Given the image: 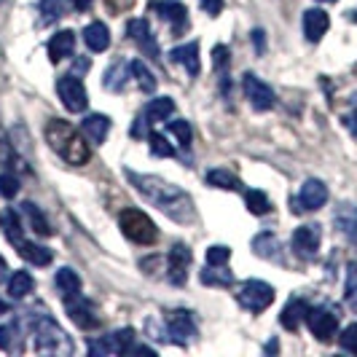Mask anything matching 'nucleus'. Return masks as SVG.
Instances as JSON below:
<instances>
[{
    "label": "nucleus",
    "mask_w": 357,
    "mask_h": 357,
    "mask_svg": "<svg viewBox=\"0 0 357 357\" xmlns=\"http://www.w3.org/2000/svg\"><path fill=\"white\" fill-rule=\"evenodd\" d=\"M207 183L215 188H223V191H242V180L236 178L229 169H210L207 172Z\"/></svg>",
    "instance_id": "nucleus-30"
},
{
    "label": "nucleus",
    "mask_w": 357,
    "mask_h": 357,
    "mask_svg": "<svg viewBox=\"0 0 357 357\" xmlns=\"http://www.w3.org/2000/svg\"><path fill=\"white\" fill-rule=\"evenodd\" d=\"M252 46H258V54H264L266 43H264V30H252Z\"/></svg>",
    "instance_id": "nucleus-46"
},
{
    "label": "nucleus",
    "mask_w": 357,
    "mask_h": 357,
    "mask_svg": "<svg viewBox=\"0 0 357 357\" xmlns=\"http://www.w3.org/2000/svg\"><path fill=\"white\" fill-rule=\"evenodd\" d=\"M6 274H8V266H6V261H3V258H0V282H3V280H6Z\"/></svg>",
    "instance_id": "nucleus-51"
},
{
    "label": "nucleus",
    "mask_w": 357,
    "mask_h": 357,
    "mask_svg": "<svg viewBox=\"0 0 357 357\" xmlns=\"http://www.w3.org/2000/svg\"><path fill=\"white\" fill-rule=\"evenodd\" d=\"M126 36L132 38L140 46V52L148 54L151 59H159V43H156L153 30H151V24L145 19H129L126 22Z\"/></svg>",
    "instance_id": "nucleus-12"
},
{
    "label": "nucleus",
    "mask_w": 357,
    "mask_h": 357,
    "mask_svg": "<svg viewBox=\"0 0 357 357\" xmlns=\"http://www.w3.org/2000/svg\"><path fill=\"white\" fill-rule=\"evenodd\" d=\"M46 143L59 159L73 164V167H84L91 156L89 145L84 143V137L68 121H59V119H52L46 124Z\"/></svg>",
    "instance_id": "nucleus-2"
},
{
    "label": "nucleus",
    "mask_w": 357,
    "mask_h": 357,
    "mask_svg": "<svg viewBox=\"0 0 357 357\" xmlns=\"http://www.w3.org/2000/svg\"><path fill=\"white\" fill-rule=\"evenodd\" d=\"M73 49H75V33L73 30H62L49 40V59L52 62H62L73 56Z\"/></svg>",
    "instance_id": "nucleus-20"
},
{
    "label": "nucleus",
    "mask_w": 357,
    "mask_h": 357,
    "mask_svg": "<svg viewBox=\"0 0 357 357\" xmlns=\"http://www.w3.org/2000/svg\"><path fill=\"white\" fill-rule=\"evenodd\" d=\"M167 331L169 336L178 341V344H188V341L197 336V325L188 309H172L167 312Z\"/></svg>",
    "instance_id": "nucleus-11"
},
{
    "label": "nucleus",
    "mask_w": 357,
    "mask_h": 357,
    "mask_svg": "<svg viewBox=\"0 0 357 357\" xmlns=\"http://www.w3.org/2000/svg\"><path fill=\"white\" fill-rule=\"evenodd\" d=\"M169 132L178 137V143L183 145V148H191V124H188V121H183V119L169 121Z\"/></svg>",
    "instance_id": "nucleus-41"
},
{
    "label": "nucleus",
    "mask_w": 357,
    "mask_h": 357,
    "mask_svg": "<svg viewBox=\"0 0 357 357\" xmlns=\"http://www.w3.org/2000/svg\"><path fill=\"white\" fill-rule=\"evenodd\" d=\"M126 352H132V355H148V357L156 355V349H153V347H129Z\"/></svg>",
    "instance_id": "nucleus-47"
},
{
    "label": "nucleus",
    "mask_w": 357,
    "mask_h": 357,
    "mask_svg": "<svg viewBox=\"0 0 357 357\" xmlns=\"http://www.w3.org/2000/svg\"><path fill=\"white\" fill-rule=\"evenodd\" d=\"M242 89H245V97L250 100V105L255 107V110H268V107L274 105V91L268 89L258 75L245 73V78H242Z\"/></svg>",
    "instance_id": "nucleus-15"
},
{
    "label": "nucleus",
    "mask_w": 357,
    "mask_h": 357,
    "mask_svg": "<svg viewBox=\"0 0 357 357\" xmlns=\"http://www.w3.org/2000/svg\"><path fill=\"white\" fill-rule=\"evenodd\" d=\"M148 140H151V151H153L156 156H164V159H167V156H175V148L167 143V137H164V135L153 132Z\"/></svg>",
    "instance_id": "nucleus-42"
},
{
    "label": "nucleus",
    "mask_w": 357,
    "mask_h": 357,
    "mask_svg": "<svg viewBox=\"0 0 357 357\" xmlns=\"http://www.w3.org/2000/svg\"><path fill=\"white\" fill-rule=\"evenodd\" d=\"M175 113V102L169 100V97H156V100H151L148 107H145V124H159V121H167L169 116Z\"/></svg>",
    "instance_id": "nucleus-24"
},
{
    "label": "nucleus",
    "mask_w": 357,
    "mask_h": 357,
    "mask_svg": "<svg viewBox=\"0 0 357 357\" xmlns=\"http://www.w3.org/2000/svg\"><path fill=\"white\" fill-rule=\"evenodd\" d=\"M191 261H194V252L188 250L183 242L172 245V250L167 255V280H169L172 285H183L185 277H188Z\"/></svg>",
    "instance_id": "nucleus-10"
},
{
    "label": "nucleus",
    "mask_w": 357,
    "mask_h": 357,
    "mask_svg": "<svg viewBox=\"0 0 357 357\" xmlns=\"http://www.w3.org/2000/svg\"><path fill=\"white\" fill-rule=\"evenodd\" d=\"M81 129H84V137L89 140L91 145H102L110 132V119L102 116V113H89L84 121H81Z\"/></svg>",
    "instance_id": "nucleus-19"
},
{
    "label": "nucleus",
    "mask_w": 357,
    "mask_h": 357,
    "mask_svg": "<svg viewBox=\"0 0 357 357\" xmlns=\"http://www.w3.org/2000/svg\"><path fill=\"white\" fill-rule=\"evenodd\" d=\"M119 226L126 239H132L135 245H153L159 239L156 223L143 213V210H124L119 215Z\"/></svg>",
    "instance_id": "nucleus-4"
},
{
    "label": "nucleus",
    "mask_w": 357,
    "mask_h": 357,
    "mask_svg": "<svg viewBox=\"0 0 357 357\" xmlns=\"http://www.w3.org/2000/svg\"><path fill=\"white\" fill-rule=\"evenodd\" d=\"M245 204L252 215H268L271 213V202L264 191H245Z\"/></svg>",
    "instance_id": "nucleus-37"
},
{
    "label": "nucleus",
    "mask_w": 357,
    "mask_h": 357,
    "mask_svg": "<svg viewBox=\"0 0 357 357\" xmlns=\"http://www.w3.org/2000/svg\"><path fill=\"white\" fill-rule=\"evenodd\" d=\"M229 258H231V250H229L226 245H213V248H207V264H210V266H226Z\"/></svg>",
    "instance_id": "nucleus-40"
},
{
    "label": "nucleus",
    "mask_w": 357,
    "mask_h": 357,
    "mask_svg": "<svg viewBox=\"0 0 357 357\" xmlns=\"http://www.w3.org/2000/svg\"><path fill=\"white\" fill-rule=\"evenodd\" d=\"M38 14H40V24H54L56 19L65 17V6L62 0H38Z\"/></svg>",
    "instance_id": "nucleus-33"
},
{
    "label": "nucleus",
    "mask_w": 357,
    "mask_h": 357,
    "mask_svg": "<svg viewBox=\"0 0 357 357\" xmlns=\"http://www.w3.org/2000/svg\"><path fill=\"white\" fill-rule=\"evenodd\" d=\"M70 3L75 11H86V8H91V0H70Z\"/></svg>",
    "instance_id": "nucleus-49"
},
{
    "label": "nucleus",
    "mask_w": 357,
    "mask_h": 357,
    "mask_svg": "<svg viewBox=\"0 0 357 357\" xmlns=\"http://www.w3.org/2000/svg\"><path fill=\"white\" fill-rule=\"evenodd\" d=\"M320 242H322V231L320 226H314V223H306V226L296 229V234H293V250L298 252L301 258H306V261H312L317 255Z\"/></svg>",
    "instance_id": "nucleus-13"
},
{
    "label": "nucleus",
    "mask_w": 357,
    "mask_h": 357,
    "mask_svg": "<svg viewBox=\"0 0 357 357\" xmlns=\"http://www.w3.org/2000/svg\"><path fill=\"white\" fill-rule=\"evenodd\" d=\"M277 349H280V344H277V341H271V344L266 347V352H277Z\"/></svg>",
    "instance_id": "nucleus-52"
},
{
    "label": "nucleus",
    "mask_w": 357,
    "mask_h": 357,
    "mask_svg": "<svg viewBox=\"0 0 357 357\" xmlns=\"http://www.w3.org/2000/svg\"><path fill=\"white\" fill-rule=\"evenodd\" d=\"M153 11H159L161 19H167L175 30H183L185 22H188V11L180 3H153Z\"/></svg>",
    "instance_id": "nucleus-27"
},
{
    "label": "nucleus",
    "mask_w": 357,
    "mask_h": 357,
    "mask_svg": "<svg viewBox=\"0 0 357 357\" xmlns=\"http://www.w3.org/2000/svg\"><path fill=\"white\" fill-rule=\"evenodd\" d=\"M328 27H331V17L322 8H309V11H304V36L309 43L322 40V36L328 33Z\"/></svg>",
    "instance_id": "nucleus-17"
},
{
    "label": "nucleus",
    "mask_w": 357,
    "mask_h": 357,
    "mask_svg": "<svg viewBox=\"0 0 357 357\" xmlns=\"http://www.w3.org/2000/svg\"><path fill=\"white\" fill-rule=\"evenodd\" d=\"M306 325L312 331V336H317L320 341H331L339 331V317L325 309V306H317V309H309L306 314Z\"/></svg>",
    "instance_id": "nucleus-9"
},
{
    "label": "nucleus",
    "mask_w": 357,
    "mask_h": 357,
    "mask_svg": "<svg viewBox=\"0 0 357 357\" xmlns=\"http://www.w3.org/2000/svg\"><path fill=\"white\" fill-rule=\"evenodd\" d=\"M169 59L172 62H178L183 70L188 73L191 78H197L199 70H202V62H199V43L197 40H191V43H183L178 49H172L169 52Z\"/></svg>",
    "instance_id": "nucleus-16"
},
{
    "label": "nucleus",
    "mask_w": 357,
    "mask_h": 357,
    "mask_svg": "<svg viewBox=\"0 0 357 357\" xmlns=\"http://www.w3.org/2000/svg\"><path fill=\"white\" fill-rule=\"evenodd\" d=\"M33 336H36V349L43 355H73L70 336L46 312L40 317L38 314L33 317Z\"/></svg>",
    "instance_id": "nucleus-3"
},
{
    "label": "nucleus",
    "mask_w": 357,
    "mask_h": 357,
    "mask_svg": "<svg viewBox=\"0 0 357 357\" xmlns=\"http://www.w3.org/2000/svg\"><path fill=\"white\" fill-rule=\"evenodd\" d=\"M0 314H8V304L6 301H0Z\"/></svg>",
    "instance_id": "nucleus-53"
},
{
    "label": "nucleus",
    "mask_w": 357,
    "mask_h": 357,
    "mask_svg": "<svg viewBox=\"0 0 357 357\" xmlns=\"http://www.w3.org/2000/svg\"><path fill=\"white\" fill-rule=\"evenodd\" d=\"M17 252L24 258V261H30V264H36V266H49L52 264V250L49 248H40V245H36V242H22L17 248Z\"/></svg>",
    "instance_id": "nucleus-28"
},
{
    "label": "nucleus",
    "mask_w": 357,
    "mask_h": 357,
    "mask_svg": "<svg viewBox=\"0 0 357 357\" xmlns=\"http://www.w3.org/2000/svg\"><path fill=\"white\" fill-rule=\"evenodd\" d=\"M135 339V331L132 328H121L110 336H102L100 341H91L89 344V352L94 357H110V355H124L129 349V344Z\"/></svg>",
    "instance_id": "nucleus-7"
},
{
    "label": "nucleus",
    "mask_w": 357,
    "mask_h": 357,
    "mask_svg": "<svg viewBox=\"0 0 357 357\" xmlns=\"http://www.w3.org/2000/svg\"><path fill=\"white\" fill-rule=\"evenodd\" d=\"M344 124L349 126V132L357 137V110H355V113H349V116H344Z\"/></svg>",
    "instance_id": "nucleus-48"
},
{
    "label": "nucleus",
    "mask_w": 357,
    "mask_h": 357,
    "mask_svg": "<svg viewBox=\"0 0 357 357\" xmlns=\"http://www.w3.org/2000/svg\"><path fill=\"white\" fill-rule=\"evenodd\" d=\"M0 226H3V234H6V239L14 245V248H19L22 242H24V234H22V220H19V213H14V210H3L0 213Z\"/></svg>",
    "instance_id": "nucleus-23"
},
{
    "label": "nucleus",
    "mask_w": 357,
    "mask_h": 357,
    "mask_svg": "<svg viewBox=\"0 0 357 357\" xmlns=\"http://www.w3.org/2000/svg\"><path fill=\"white\" fill-rule=\"evenodd\" d=\"M126 70H129V68H126V62H116V65H113V68L105 73V81H102V84H105V89H110V91H121V89H124Z\"/></svg>",
    "instance_id": "nucleus-36"
},
{
    "label": "nucleus",
    "mask_w": 357,
    "mask_h": 357,
    "mask_svg": "<svg viewBox=\"0 0 357 357\" xmlns=\"http://www.w3.org/2000/svg\"><path fill=\"white\" fill-rule=\"evenodd\" d=\"M347 298L349 304L357 309V264L349 266V274H347Z\"/></svg>",
    "instance_id": "nucleus-44"
},
{
    "label": "nucleus",
    "mask_w": 357,
    "mask_h": 357,
    "mask_svg": "<svg viewBox=\"0 0 357 357\" xmlns=\"http://www.w3.org/2000/svg\"><path fill=\"white\" fill-rule=\"evenodd\" d=\"M19 210H22V215L27 218V226H30V229H33L36 234H40V236H52V234H54L52 226H49V220L43 218V213L38 210L33 202H24Z\"/></svg>",
    "instance_id": "nucleus-29"
},
{
    "label": "nucleus",
    "mask_w": 357,
    "mask_h": 357,
    "mask_svg": "<svg viewBox=\"0 0 357 357\" xmlns=\"http://www.w3.org/2000/svg\"><path fill=\"white\" fill-rule=\"evenodd\" d=\"M322 3H333V0H322Z\"/></svg>",
    "instance_id": "nucleus-54"
},
{
    "label": "nucleus",
    "mask_w": 357,
    "mask_h": 357,
    "mask_svg": "<svg viewBox=\"0 0 357 357\" xmlns=\"http://www.w3.org/2000/svg\"><path fill=\"white\" fill-rule=\"evenodd\" d=\"M328 202V185L317 178H309L298 191L296 199V213H312V210H320L322 204Z\"/></svg>",
    "instance_id": "nucleus-8"
},
{
    "label": "nucleus",
    "mask_w": 357,
    "mask_h": 357,
    "mask_svg": "<svg viewBox=\"0 0 357 357\" xmlns=\"http://www.w3.org/2000/svg\"><path fill=\"white\" fill-rule=\"evenodd\" d=\"M54 282H56V290H59V296H62L65 301L81 293V277H78L73 268H59L56 277H54Z\"/></svg>",
    "instance_id": "nucleus-25"
},
{
    "label": "nucleus",
    "mask_w": 357,
    "mask_h": 357,
    "mask_svg": "<svg viewBox=\"0 0 357 357\" xmlns=\"http://www.w3.org/2000/svg\"><path fill=\"white\" fill-rule=\"evenodd\" d=\"M68 306V314H70V320L78 325V328H84V331H91V328H97L100 325V317H97V309L91 301H86L81 293L78 296H73L65 301Z\"/></svg>",
    "instance_id": "nucleus-14"
},
{
    "label": "nucleus",
    "mask_w": 357,
    "mask_h": 357,
    "mask_svg": "<svg viewBox=\"0 0 357 357\" xmlns=\"http://www.w3.org/2000/svg\"><path fill=\"white\" fill-rule=\"evenodd\" d=\"M252 252H255L258 258H266V261L285 264V258H282V245H280L277 234H271V231L258 234V236L252 239Z\"/></svg>",
    "instance_id": "nucleus-18"
},
{
    "label": "nucleus",
    "mask_w": 357,
    "mask_h": 357,
    "mask_svg": "<svg viewBox=\"0 0 357 357\" xmlns=\"http://www.w3.org/2000/svg\"><path fill=\"white\" fill-rule=\"evenodd\" d=\"M19 194V180L11 172H3L0 175V197L3 199H14Z\"/></svg>",
    "instance_id": "nucleus-43"
},
{
    "label": "nucleus",
    "mask_w": 357,
    "mask_h": 357,
    "mask_svg": "<svg viewBox=\"0 0 357 357\" xmlns=\"http://www.w3.org/2000/svg\"><path fill=\"white\" fill-rule=\"evenodd\" d=\"M126 180L143 194L153 207H159L164 215H169L178 223H191L197 213H194V199L188 197L180 185L167 183L159 175H140L135 169H126Z\"/></svg>",
    "instance_id": "nucleus-1"
},
{
    "label": "nucleus",
    "mask_w": 357,
    "mask_h": 357,
    "mask_svg": "<svg viewBox=\"0 0 357 357\" xmlns=\"http://www.w3.org/2000/svg\"><path fill=\"white\" fill-rule=\"evenodd\" d=\"M89 59H78V62H75V70H89Z\"/></svg>",
    "instance_id": "nucleus-50"
},
{
    "label": "nucleus",
    "mask_w": 357,
    "mask_h": 357,
    "mask_svg": "<svg viewBox=\"0 0 357 357\" xmlns=\"http://www.w3.org/2000/svg\"><path fill=\"white\" fill-rule=\"evenodd\" d=\"M202 282H204V285H215V287H229L234 282V274L220 266L204 268V271H202Z\"/></svg>",
    "instance_id": "nucleus-35"
},
{
    "label": "nucleus",
    "mask_w": 357,
    "mask_h": 357,
    "mask_svg": "<svg viewBox=\"0 0 357 357\" xmlns=\"http://www.w3.org/2000/svg\"><path fill=\"white\" fill-rule=\"evenodd\" d=\"M33 277L27 274V271H14L11 274V280H8V293H11V298H27L30 293H33Z\"/></svg>",
    "instance_id": "nucleus-31"
},
{
    "label": "nucleus",
    "mask_w": 357,
    "mask_h": 357,
    "mask_svg": "<svg viewBox=\"0 0 357 357\" xmlns=\"http://www.w3.org/2000/svg\"><path fill=\"white\" fill-rule=\"evenodd\" d=\"M17 344L22 347V341H19V325L17 322L3 325V328H0V349H3V352H14Z\"/></svg>",
    "instance_id": "nucleus-38"
},
{
    "label": "nucleus",
    "mask_w": 357,
    "mask_h": 357,
    "mask_svg": "<svg viewBox=\"0 0 357 357\" xmlns=\"http://www.w3.org/2000/svg\"><path fill=\"white\" fill-rule=\"evenodd\" d=\"M199 3H202L204 14H210V17H218L223 11V0H199Z\"/></svg>",
    "instance_id": "nucleus-45"
},
{
    "label": "nucleus",
    "mask_w": 357,
    "mask_h": 357,
    "mask_svg": "<svg viewBox=\"0 0 357 357\" xmlns=\"http://www.w3.org/2000/svg\"><path fill=\"white\" fill-rule=\"evenodd\" d=\"M56 94H59V100H62V105L68 107L70 113H84L86 105H89V94H86V86H84V81L78 78V75H62L59 81H56Z\"/></svg>",
    "instance_id": "nucleus-6"
},
{
    "label": "nucleus",
    "mask_w": 357,
    "mask_h": 357,
    "mask_svg": "<svg viewBox=\"0 0 357 357\" xmlns=\"http://www.w3.org/2000/svg\"><path fill=\"white\" fill-rule=\"evenodd\" d=\"M236 301H239L242 309L258 314V312H264V309L271 306V301H274V287L261 282V280H248V282H242V285L236 287Z\"/></svg>",
    "instance_id": "nucleus-5"
},
{
    "label": "nucleus",
    "mask_w": 357,
    "mask_h": 357,
    "mask_svg": "<svg viewBox=\"0 0 357 357\" xmlns=\"http://www.w3.org/2000/svg\"><path fill=\"white\" fill-rule=\"evenodd\" d=\"M129 73H132V78L137 81V86L143 91H156V75L145 68V62H140V59H135V62H129Z\"/></svg>",
    "instance_id": "nucleus-32"
},
{
    "label": "nucleus",
    "mask_w": 357,
    "mask_h": 357,
    "mask_svg": "<svg viewBox=\"0 0 357 357\" xmlns=\"http://www.w3.org/2000/svg\"><path fill=\"white\" fill-rule=\"evenodd\" d=\"M306 314H309V306H306L304 298H290L282 309V314H280V322L287 331H298V325L306 320Z\"/></svg>",
    "instance_id": "nucleus-21"
},
{
    "label": "nucleus",
    "mask_w": 357,
    "mask_h": 357,
    "mask_svg": "<svg viewBox=\"0 0 357 357\" xmlns=\"http://www.w3.org/2000/svg\"><path fill=\"white\" fill-rule=\"evenodd\" d=\"M339 344H341V349H344V352H349V355H357V322L347 325V328L341 331Z\"/></svg>",
    "instance_id": "nucleus-39"
},
{
    "label": "nucleus",
    "mask_w": 357,
    "mask_h": 357,
    "mask_svg": "<svg viewBox=\"0 0 357 357\" xmlns=\"http://www.w3.org/2000/svg\"><path fill=\"white\" fill-rule=\"evenodd\" d=\"M213 68L220 75V89L229 97V75H226V68H229V49L226 46H215L213 49Z\"/></svg>",
    "instance_id": "nucleus-34"
},
{
    "label": "nucleus",
    "mask_w": 357,
    "mask_h": 357,
    "mask_svg": "<svg viewBox=\"0 0 357 357\" xmlns=\"http://www.w3.org/2000/svg\"><path fill=\"white\" fill-rule=\"evenodd\" d=\"M336 226H339V231L349 239V245L357 248V207H352V204L339 207V210H336Z\"/></svg>",
    "instance_id": "nucleus-22"
},
{
    "label": "nucleus",
    "mask_w": 357,
    "mask_h": 357,
    "mask_svg": "<svg viewBox=\"0 0 357 357\" xmlns=\"http://www.w3.org/2000/svg\"><path fill=\"white\" fill-rule=\"evenodd\" d=\"M84 40L91 52H105L110 46V30H107L102 22H91L89 27L84 30Z\"/></svg>",
    "instance_id": "nucleus-26"
}]
</instances>
